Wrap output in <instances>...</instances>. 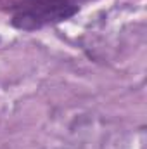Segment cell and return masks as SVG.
<instances>
[{
  "label": "cell",
  "mask_w": 147,
  "mask_h": 149,
  "mask_svg": "<svg viewBox=\"0 0 147 149\" xmlns=\"http://www.w3.org/2000/svg\"><path fill=\"white\" fill-rule=\"evenodd\" d=\"M76 12L78 7L69 0H42L17 12L12 19V24L19 30L31 31L50 23L64 21L74 16Z\"/></svg>",
  "instance_id": "obj_1"
}]
</instances>
